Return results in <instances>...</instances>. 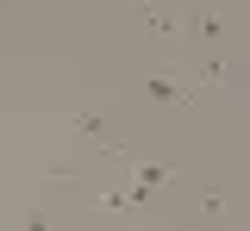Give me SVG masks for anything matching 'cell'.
<instances>
[{"instance_id":"1","label":"cell","mask_w":250,"mask_h":231,"mask_svg":"<svg viewBox=\"0 0 250 231\" xmlns=\"http://www.w3.org/2000/svg\"><path fill=\"white\" fill-rule=\"evenodd\" d=\"M150 94H156V100H182L188 88L175 81V75H150Z\"/></svg>"}]
</instances>
